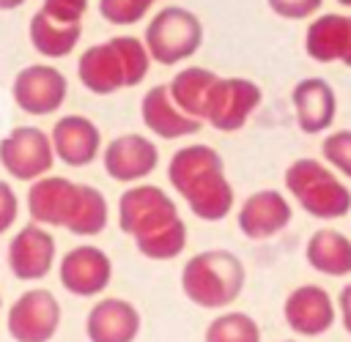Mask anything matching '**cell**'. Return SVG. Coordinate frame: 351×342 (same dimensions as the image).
Wrapping results in <instances>:
<instances>
[{
  "mask_svg": "<svg viewBox=\"0 0 351 342\" xmlns=\"http://www.w3.org/2000/svg\"><path fill=\"white\" fill-rule=\"evenodd\" d=\"M19 5H25V0H0V11H14Z\"/></svg>",
  "mask_w": 351,
  "mask_h": 342,
  "instance_id": "cell-31",
  "label": "cell"
},
{
  "mask_svg": "<svg viewBox=\"0 0 351 342\" xmlns=\"http://www.w3.org/2000/svg\"><path fill=\"white\" fill-rule=\"evenodd\" d=\"M266 3H269V8H271L277 16L293 19V22L315 16L318 8L324 5V0H266Z\"/></svg>",
  "mask_w": 351,
  "mask_h": 342,
  "instance_id": "cell-28",
  "label": "cell"
},
{
  "mask_svg": "<svg viewBox=\"0 0 351 342\" xmlns=\"http://www.w3.org/2000/svg\"><path fill=\"white\" fill-rule=\"evenodd\" d=\"M167 181L203 222H222L236 205V192L225 175V161L206 142L178 148L167 161Z\"/></svg>",
  "mask_w": 351,
  "mask_h": 342,
  "instance_id": "cell-3",
  "label": "cell"
},
{
  "mask_svg": "<svg viewBox=\"0 0 351 342\" xmlns=\"http://www.w3.org/2000/svg\"><path fill=\"white\" fill-rule=\"evenodd\" d=\"M203 342H261V326L247 312H222L206 326Z\"/></svg>",
  "mask_w": 351,
  "mask_h": 342,
  "instance_id": "cell-25",
  "label": "cell"
},
{
  "mask_svg": "<svg viewBox=\"0 0 351 342\" xmlns=\"http://www.w3.org/2000/svg\"><path fill=\"white\" fill-rule=\"evenodd\" d=\"M140 309L118 295L99 298L85 317V334L90 342H134L140 337Z\"/></svg>",
  "mask_w": 351,
  "mask_h": 342,
  "instance_id": "cell-18",
  "label": "cell"
},
{
  "mask_svg": "<svg viewBox=\"0 0 351 342\" xmlns=\"http://www.w3.org/2000/svg\"><path fill=\"white\" fill-rule=\"evenodd\" d=\"M0 309H3V298H0Z\"/></svg>",
  "mask_w": 351,
  "mask_h": 342,
  "instance_id": "cell-34",
  "label": "cell"
},
{
  "mask_svg": "<svg viewBox=\"0 0 351 342\" xmlns=\"http://www.w3.org/2000/svg\"><path fill=\"white\" fill-rule=\"evenodd\" d=\"M27 213L44 227H63L74 235L90 238L107 227V197L90 186L63 175H41L27 189Z\"/></svg>",
  "mask_w": 351,
  "mask_h": 342,
  "instance_id": "cell-2",
  "label": "cell"
},
{
  "mask_svg": "<svg viewBox=\"0 0 351 342\" xmlns=\"http://www.w3.org/2000/svg\"><path fill=\"white\" fill-rule=\"evenodd\" d=\"M304 260L313 271L324 276H348L351 274V238L321 227L307 238Z\"/></svg>",
  "mask_w": 351,
  "mask_h": 342,
  "instance_id": "cell-23",
  "label": "cell"
},
{
  "mask_svg": "<svg viewBox=\"0 0 351 342\" xmlns=\"http://www.w3.org/2000/svg\"><path fill=\"white\" fill-rule=\"evenodd\" d=\"M293 219V208L277 189H261L252 192L236 213V224L244 238L250 241H269L280 235Z\"/></svg>",
  "mask_w": 351,
  "mask_h": 342,
  "instance_id": "cell-17",
  "label": "cell"
},
{
  "mask_svg": "<svg viewBox=\"0 0 351 342\" xmlns=\"http://www.w3.org/2000/svg\"><path fill=\"white\" fill-rule=\"evenodd\" d=\"M296 126L304 134H321L335 123L337 115V96L335 88L321 77H304L291 90Z\"/></svg>",
  "mask_w": 351,
  "mask_h": 342,
  "instance_id": "cell-21",
  "label": "cell"
},
{
  "mask_svg": "<svg viewBox=\"0 0 351 342\" xmlns=\"http://www.w3.org/2000/svg\"><path fill=\"white\" fill-rule=\"evenodd\" d=\"M85 11H88V0H44L27 25L33 49L49 60L74 52L82 36Z\"/></svg>",
  "mask_w": 351,
  "mask_h": 342,
  "instance_id": "cell-8",
  "label": "cell"
},
{
  "mask_svg": "<svg viewBox=\"0 0 351 342\" xmlns=\"http://www.w3.org/2000/svg\"><path fill=\"white\" fill-rule=\"evenodd\" d=\"M321 153H324V161L335 172H340L351 181V129H340V131L326 134L321 142Z\"/></svg>",
  "mask_w": 351,
  "mask_h": 342,
  "instance_id": "cell-27",
  "label": "cell"
},
{
  "mask_svg": "<svg viewBox=\"0 0 351 342\" xmlns=\"http://www.w3.org/2000/svg\"><path fill=\"white\" fill-rule=\"evenodd\" d=\"M16 216H19V197L11 183L0 181V235L16 224Z\"/></svg>",
  "mask_w": 351,
  "mask_h": 342,
  "instance_id": "cell-29",
  "label": "cell"
},
{
  "mask_svg": "<svg viewBox=\"0 0 351 342\" xmlns=\"http://www.w3.org/2000/svg\"><path fill=\"white\" fill-rule=\"evenodd\" d=\"M247 282V268L230 249H203L181 268V293L200 309L230 306Z\"/></svg>",
  "mask_w": 351,
  "mask_h": 342,
  "instance_id": "cell-5",
  "label": "cell"
},
{
  "mask_svg": "<svg viewBox=\"0 0 351 342\" xmlns=\"http://www.w3.org/2000/svg\"><path fill=\"white\" fill-rule=\"evenodd\" d=\"M0 164L3 170L25 183L47 175L55 164L52 140L38 126H16L0 140Z\"/></svg>",
  "mask_w": 351,
  "mask_h": 342,
  "instance_id": "cell-10",
  "label": "cell"
},
{
  "mask_svg": "<svg viewBox=\"0 0 351 342\" xmlns=\"http://www.w3.org/2000/svg\"><path fill=\"white\" fill-rule=\"evenodd\" d=\"M55 252H58L55 235L44 224L30 222L22 230H16L14 238L8 241L5 263H8V271L16 279H22V282H38V279H44L52 271Z\"/></svg>",
  "mask_w": 351,
  "mask_h": 342,
  "instance_id": "cell-14",
  "label": "cell"
},
{
  "mask_svg": "<svg viewBox=\"0 0 351 342\" xmlns=\"http://www.w3.org/2000/svg\"><path fill=\"white\" fill-rule=\"evenodd\" d=\"M11 96L22 112L41 118V115H52L63 107V101L69 96V82H66L63 71H58L55 66L33 63V66H25L22 71H16V77L11 82Z\"/></svg>",
  "mask_w": 351,
  "mask_h": 342,
  "instance_id": "cell-12",
  "label": "cell"
},
{
  "mask_svg": "<svg viewBox=\"0 0 351 342\" xmlns=\"http://www.w3.org/2000/svg\"><path fill=\"white\" fill-rule=\"evenodd\" d=\"M285 342H296V339H285Z\"/></svg>",
  "mask_w": 351,
  "mask_h": 342,
  "instance_id": "cell-33",
  "label": "cell"
},
{
  "mask_svg": "<svg viewBox=\"0 0 351 342\" xmlns=\"http://www.w3.org/2000/svg\"><path fill=\"white\" fill-rule=\"evenodd\" d=\"M154 0H99V14L110 25H134L143 22Z\"/></svg>",
  "mask_w": 351,
  "mask_h": 342,
  "instance_id": "cell-26",
  "label": "cell"
},
{
  "mask_svg": "<svg viewBox=\"0 0 351 342\" xmlns=\"http://www.w3.org/2000/svg\"><path fill=\"white\" fill-rule=\"evenodd\" d=\"M52 150L69 167H88L101 153V131L85 115H63L55 120L52 131Z\"/></svg>",
  "mask_w": 351,
  "mask_h": 342,
  "instance_id": "cell-19",
  "label": "cell"
},
{
  "mask_svg": "<svg viewBox=\"0 0 351 342\" xmlns=\"http://www.w3.org/2000/svg\"><path fill=\"white\" fill-rule=\"evenodd\" d=\"M118 227L143 257L156 263L173 260L186 249V224L178 205L154 183H132L118 197Z\"/></svg>",
  "mask_w": 351,
  "mask_h": 342,
  "instance_id": "cell-1",
  "label": "cell"
},
{
  "mask_svg": "<svg viewBox=\"0 0 351 342\" xmlns=\"http://www.w3.org/2000/svg\"><path fill=\"white\" fill-rule=\"evenodd\" d=\"M219 74H214L211 68H203V66H186L181 68L170 82V96L173 101L192 118L203 120V112H206V101H208V93H211V85L217 82Z\"/></svg>",
  "mask_w": 351,
  "mask_h": 342,
  "instance_id": "cell-24",
  "label": "cell"
},
{
  "mask_svg": "<svg viewBox=\"0 0 351 342\" xmlns=\"http://www.w3.org/2000/svg\"><path fill=\"white\" fill-rule=\"evenodd\" d=\"M282 317L296 337H324L337 320V306L321 285H299L285 295Z\"/></svg>",
  "mask_w": 351,
  "mask_h": 342,
  "instance_id": "cell-15",
  "label": "cell"
},
{
  "mask_svg": "<svg viewBox=\"0 0 351 342\" xmlns=\"http://www.w3.org/2000/svg\"><path fill=\"white\" fill-rule=\"evenodd\" d=\"M285 189L296 200V205L324 222L343 219L351 211V189L340 181V175L318 161V159H296L285 167Z\"/></svg>",
  "mask_w": 351,
  "mask_h": 342,
  "instance_id": "cell-6",
  "label": "cell"
},
{
  "mask_svg": "<svg viewBox=\"0 0 351 342\" xmlns=\"http://www.w3.org/2000/svg\"><path fill=\"white\" fill-rule=\"evenodd\" d=\"M304 52L315 63H343L351 68V14H321L307 25Z\"/></svg>",
  "mask_w": 351,
  "mask_h": 342,
  "instance_id": "cell-20",
  "label": "cell"
},
{
  "mask_svg": "<svg viewBox=\"0 0 351 342\" xmlns=\"http://www.w3.org/2000/svg\"><path fill=\"white\" fill-rule=\"evenodd\" d=\"M104 172L118 183H140L159 164V148L143 134H121L101 150Z\"/></svg>",
  "mask_w": 351,
  "mask_h": 342,
  "instance_id": "cell-16",
  "label": "cell"
},
{
  "mask_svg": "<svg viewBox=\"0 0 351 342\" xmlns=\"http://www.w3.org/2000/svg\"><path fill=\"white\" fill-rule=\"evenodd\" d=\"M5 328L14 342H49L60 328V301L44 287L25 290L8 306Z\"/></svg>",
  "mask_w": 351,
  "mask_h": 342,
  "instance_id": "cell-11",
  "label": "cell"
},
{
  "mask_svg": "<svg viewBox=\"0 0 351 342\" xmlns=\"http://www.w3.org/2000/svg\"><path fill=\"white\" fill-rule=\"evenodd\" d=\"M151 55L143 38L112 36L88 47L77 60V77L85 90L96 96H110L123 88H134L148 77Z\"/></svg>",
  "mask_w": 351,
  "mask_h": 342,
  "instance_id": "cell-4",
  "label": "cell"
},
{
  "mask_svg": "<svg viewBox=\"0 0 351 342\" xmlns=\"http://www.w3.org/2000/svg\"><path fill=\"white\" fill-rule=\"evenodd\" d=\"M261 101H263V90L258 82L247 77H217L206 101L203 123L225 134L239 131L247 126V120L261 107Z\"/></svg>",
  "mask_w": 351,
  "mask_h": 342,
  "instance_id": "cell-9",
  "label": "cell"
},
{
  "mask_svg": "<svg viewBox=\"0 0 351 342\" xmlns=\"http://www.w3.org/2000/svg\"><path fill=\"white\" fill-rule=\"evenodd\" d=\"M340 5H346V8H351V0H337Z\"/></svg>",
  "mask_w": 351,
  "mask_h": 342,
  "instance_id": "cell-32",
  "label": "cell"
},
{
  "mask_svg": "<svg viewBox=\"0 0 351 342\" xmlns=\"http://www.w3.org/2000/svg\"><path fill=\"white\" fill-rule=\"evenodd\" d=\"M140 118H143L145 129L162 140H181V137L200 131V126H203V120L186 115L173 101L167 85H154L145 90V96L140 101Z\"/></svg>",
  "mask_w": 351,
  "mask_h": 342,
  "instance_id": "cell-22",
  "label": "cell"
},
{
  "mask_svg": "<svg viewBox=\"0 0 351 342\" xmlns=\"http://www.w3.org/2000/svg\"><path fill=\"white\" fill-rule=\"evenodd\" d=\"M58 279H60L63 290L77 295V298L99 295L112 282V260L104 249L90 246V244H80L60 257Z\"/></svg>",
  "mask_w": 351,
  "mask_h": 342,
  "instance_id": "cell-13",
  "label": "cell"
},
{
  "mask_svg": "<svg viewBox=\"0 0 351 342\" xmlns=\"http://www.w3.org/2000/svg\"><path fill=\"white\" fill-rule=\"evenodd\" d=\"M337 306H340V323H343L346 334H351V282H348V285L340 290Z\"/></svg>",
  "mask_w": 351,
  "mask_h": 342,
  "instance_id": "cell-30",
  "label": "cell"
},
{
  "mask_svg": "<svg viewBox=\"0 0 351 342\" xmlns=\"http://www.w3.org/2000/svg\"><path fill=\"white\" fill-rule=\"evenodd\" d=\"M143 44L154 63L176 66L181 60H189L200 49L203 22L195 11H189L184 5H165L145 25Z\"/></svg>",
  "mask_w": 351,
  "mask_h": 342,
  "instance_id": "cell-7",
  "label": "cell"
}]
</instances>
